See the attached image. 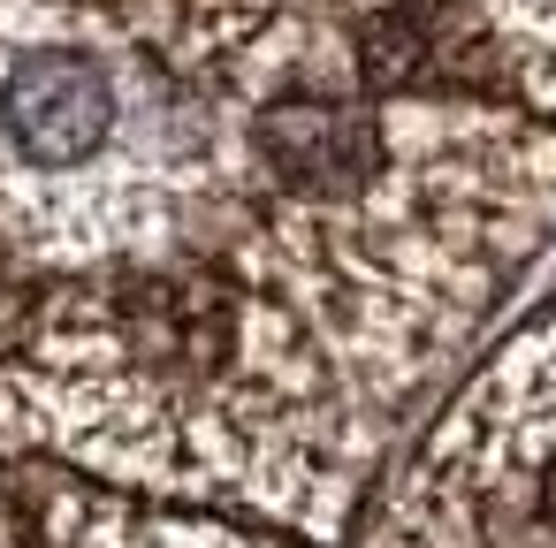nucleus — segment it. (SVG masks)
Returning <instances> with one entry per match:
<instances>
[{
  "instance_id": "obj_1",
  "label": "nucleus",
  "mask_w": 556,
  "mask_h": 548,
  "mask_svg": "<svg viewBox=\"0 0 556 548\" xmlns=\"http://www.w3.org/2000/svg\"><path fill=\"white\" fill-rule=\"evenodd\" d=\"M123 123V85L92 47L39 39L0 69V138L24 168H85Z\"/></svg>"
},
{
  "instance_id": "obj_2",
  "label": "nucleus",
  "mask_w": 556,
  "mask_h": 548,
  "mask_svg": "<svg viewBox=\"0 0 556 548\" xmlns=\"http://www.w3.org/2000/svg\"><path fill=\"white\" fill-rule=\"evenodd\" d=\"M267 176L298 199H358L381 176V115L358 92H275L252 115Z\"/></svg>"
},
{
  "instance_id": "obj_3",
  "label": "nucleus",
  "mask_w": 556,
  "mask_h": 548,
  "mask_svg": "<svg viewBox=\"0 0 556 548\" xmlns=\"http://www.w3.org/2000/svg\"><path fill=\"white\" fill-rule=\"evenodd\" d=\"M541 518H548V525H556V457H548V464H541Z\"/></svg>"
}]
</instances>
